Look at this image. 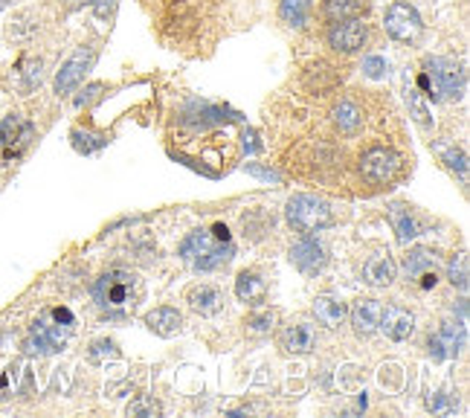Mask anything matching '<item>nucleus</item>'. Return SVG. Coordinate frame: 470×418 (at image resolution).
<instances>
[{
  "label": "nucleus",
  "mask_w": 470,
  "mask_h": 418,
  "mask_svg": "<svg viewBox=\"0 0 470 418\" xmlns=\"http://www.w3.org/2000/svg\"><path fill=\"white\" fill-rule=\"evenodd\" d=\"M140 297V279L131 270L122 267H111L93 282V299L102 311L113 314V317H122L125 311L134 308V302Z\"/></svg>",
  "instance_id": "f257e3e1"
},
{
  "label": "nucleus",
  "mask_w": 470,
  "mask_h": 418,
  "mask_svg": "<svg viewBox=\"0 0 470 418\" xmlns=\"http://www.w3.org/2000/svg\"><path fill=\"white\" fill-rule=\"evenodd\" d=\"M285 218L297 233L313 236L334 224V209L328 201H322L317 195H294L285 206Z\"/></svg>",
  "instance_id": "f03ea898"
},
{
  "label": "nucleus",
  "mask_w": 470,
  "mask_h": 418,
  "mask_svg": "<svg viewBox=\"0 0 470 418\" xmlns=\"http://www.w3.org/2000/svg\"><path fill=\"white\" fill-rule=\"evenodd\" d=\"M181 256L186 261H192L195 270L209 274V270L224 267L227 261L235 256V247H233V242H215L206 229H197V233L186 236V242L181 244Z\"/></svg>",
  "instance_id": "7ed1b4c3"
},
{
  "label": "nucleus",
  "mask_w": 470,
  "mask_h": 418,
  "mask_svg": "<svg viewBox=\"0 0 470 418\" xmlns=\"http://www.w3.org/2000/svg\"><path fill=\"white\" fill-rule=\"evenodd\" d=\"M35 143V125L24 113H9L0 120V169L12 166L24 157Z\"/></svg>",
  "instance_id": "20e7f679"
},
{
  "label": "nucleus",
  "mask_w": 470,
  "mask_h": 418,
  "mask_svg": "<svg viewBox=\"0 0 470 418\" xmlns=\"http://www.w3.org/2000/svg\"><path fill=\"white\" fill-rule=\"evenodd\" d=\"M424 76L430 79V99H458L465 93V70L458 61L435 56L424 61Z\"/></svg>",
  "instance_id": "39448f33"
},
{
  "label": "nucleus",
  "mask_w": 470,
  "mask_h": 418,
  "mask_svg": "<svg viewBox=\"0 0 470 418\" xmlns=\"http://www.w3.org/2000/svg\"><path fill=\"white\" fill-rule=\"evenodd\" d=\"M70 326H61L58 320H52V314L47 311L44 317H38L33 326H29V334L24 340L27 354H38V358H47V354H58L67 346L70 337Z\"/></svg>",
  "instance_id": "423d86ee"
},
{
  "label": "nucleus",
  "mask_w": 470,
  "mask_h": 418,
  "mask_svg": "<svg viewBox=\"0 0 470 418\" xmlns=\"http://www.w3.org/2000/svg\"><path fill=\"white\" fill-rule=\"evenodd\" d=\"M383 27H386V35L392 41H398V44H415L424 33L421 15H418V9L412 4H406V0H392L383 15Z\"/></svg>",
  "instance_id": "0eeeda50"
},
{
  "label": "nucleus",
  "mask_w": 470,
  "mask_h": 418,
  "mask_svg": "<svg viewBox=\"0 0 470 418\" xmlns=\"http://www.w3.org/2000/svg\"><path fill=\"white\" fill-rule=\"evenodd\" d=\"M404 169V157L395 149H386V145H369L360 154V174L369 183H389L401 174Z\"/></svg>",
  "instance_id": "6e6552de"
},
{
  "label": "nucleus",
  "mask_w": 470,
  "mask_h": 418,
  "mask_svg": "<svg viewBox=\"0 0 470 418\" xmlns=\"http://www.w3.org/2000/svg\"><path fill=\"white\" fill-rule=\"evenodd\" d=\"M326 41L334 52H343V56H351V52H358L366 47V41H369V29L360 18H346V20H331Z\"/></svg>",
  "instance_id": "1a4fd4ad"
},
{
  "label": "nucleus",
  "mask_w": 470,
  "mask_h": 418,
  "mask_svg": "<svg viewBox=\"0 0 470 418\" xmlns=\"http://www.w3.org/2000/svg\"><path fill=\"white\" fill-rule=\"evenodd\" d=\"M93 61H96V50H93V47H81V50L73 52L65 65H61L58 76H56V93H58V97H70V93L76 90L81 81H85L88 70L93 67Z\"/></svg>",
  "instance_id": "9d476101"
},
{
  "label": "nucleus",
  "mask_w": 470,
  "mask_h": 418,
  "mask_svg": "<svg viewBox=\"0 0 470 418\" xmlns=\"http://www.w3.org/2000/svg\"><path fill=\"white\" fill-rule=\"evenodd\" d=\"M465 346V320L447 322L435 334H430V358L433 360H451Z\"/></svg>",
  "instance_id": "9b49d317"
},
{
  "label": "nucleus",
  "mask_w": 470,
  "mask_h": 418,
  "mask_svg": "<svg viewBox=\"0 0 470 418\" xmlns=\"http://www.w3.org/2000/svg\"><path fill=\"white\" fill-rule=\"evenodd\" d=\"M290 261H294V267L302 270L305 276H317L322 267H326V247H322L317 238L305 236L302 242H297L294 247H290Z\"/></svg>",
  "instance_id": "f8f14e48"
},
{
  "label": "nucleus",
  "mask_w": 470,
  "mask_h": 418,
  "mask_svg": "<svg viewBox=\"0 0 470 418\" xmlns=\"http://www.w3.org/2000/svg\"><path fill=\"white\" fill-rule=\"evenodd\" d=\"M378 329H381L389 340L404 343V340H410V337H412V331H415V317H412V314L406 311V308H401V306L381 308V322H378Z\"/></svg>",
  "instance_id": "ddd939ff"
},
{
  "label": "nucleus",
  "mask_w": 470,
  "mask_h": 418,
  "mask_svg": "<svg viewBox=\"0 0 470 418\" xmlns=\"http://www.w3.org/2000/svg\"><path fill=\"white\" fill-rule=\"evenodd\" d=\"M346 317L351 320V329L358 337H372L381 322V302L378 299H358Z\"/></svg>",
  "instance_id": "4468645a"
},
{
  "label": "nucleus",
  "mask_w": 470,
  "mask_h": 418,
  "mask_svg": "<svg viewBox=\"0 0 470 418\" xmlns=\"http://www.w3.org/2000/svg\"><path fill=\"white\" fill-rule=\"evenodd\" d=\"M279 343L288 354H311L317 346V331H313L311 322H294L279 334Z\"/></svg>",
  "instance_id": "2eb2a0df"
},
{
  "label": "nucleus",
  "mask_w": 470,
  "mask_h": 418,
  "mask_svg": "<svg viewBox=\"0 0 470 418\" xmlns=\"http://www.w3.org/2000/svg\"><path fill=\"white\" fill-rule=\"evenodd\" d=\"M145 326H149L157 337H174L183 329V314L172 306H160L145 314Z\"/></svg>",
  "instance_id": "dca6fc26"
},
{
  "label": "nucleus",
  "mask_w": 470,
  "mask_h": 418,
  "mask_svg": "<svg viewBox=\"0 0 470 418\" xmlns=\"http://www.w3.org/2000/svg\"><path fill=\"white\" fill-rule=\"evenodd\" d=\"M186 302L195 314L201 317H215L218 311L224 308V294L215 285H195L189 294H186Z\"/></svg>",
  "instance_id": "f3484780"
},
{
  "label": "nucleus",
  "mask_w": 470,
  "mask_h": 418,
  "mask_svg": "<svg viewBox=\"0 0 470 418\" xmlns=\"http://www.w3.org/2000/svg\"><path fill=\"white\" fill-rule=\"evenodd\" d=\"M395 276H398V265H395V259L389 253H378L366 261L363 267V279L369 282L372 288H386L392 285Z\"/></svg>",
  "instance_id": "a211bd4d"
},
{
  "label": "nucleus",
  "mask_w": 470,
  "mask_h": 418,
  "mask_svg": "<svg viewBox=\"0 0 470 418\" xmlns=\"http://www.w3.org/2000/svg\"><path fill=\"white\" fill-rule=\"evenodd\" d=\"M389 221L401 244H410L412 238L421 233V224H418L415 213L406 204H389Z\"/></svg>",
  "instance_id": "6ab92c4d"
},
{
  "label": "nucleus",
  "mask_w": 470,
  "mask_h": 418,
  "mask_svg": "<svg viewBox=\"0 0 470 418\" xmlns=\"http://www.w3.org/2000/svg\"><path fill=\"white\" fill-rule=\"evenodd\" d=\"M346 314L349 308L343 306V302L337 297H317L313 299V317H317L320 326H326V329H340L343 326V320H346Z\"/></svg>",
  "instance_id": "aec40b11"
},
{
  "label": "nucleus",
  "mask_w": 470,
  "mask_h": 418,
  "mask_svg": "<svg viewBox=\"0 0 470 418\" xmlns=\"http://www.w3.org/2000/svg\"><path fill=\"white\" fill-rule=\"evenodd\" d=\"M265 279H261V274H256V270H242L235 279V297L244 302V306H256V302L265 299Z\"/></svg>",
  "instance_id": "412c9836"
},
{
  "label": "nucleus",
  "mask_w": 470,
  "mask_h": 418,
  "mask_svg": "<svg viewBox=\"0 0 470 418\" xmlns=\"http://www.w3.org/2000/svg\"><path fill=\"white\" fill-rule=\"evenodd\" d=\"M331 120L340 128V134H358L363 125V111L351 99H340L331 108Z\"/></svg>",
  "instance_id": "4be33fe9"
},
{
  "label": "nucleus",
  "mask_w": 470,
  "mask_h": 418,
  "mask_svg": "<svg viewBox=\"0 0 470 418\" xmlns=\"http://www.w3.org/2000/svg\"><path fill=\"white\" fill-rule=\"evenodd\" d=\"M322 12L328 20L360 18L369 12V0H322Z\"/></svg>",
  "instance_id": "5701e85b"
},
{
  "label": "nucleus",
  "mask_w": 470,
  "mask_h": 418,
  "mask_svg": "<svg viewBox=\"0 0 470 418\" xmlns=\"http://www.w3.org/2000/svg\"><path fill=\"white\" fill-rule=\"evenodd\" d=\"M424 270H435V250L430 247H412L404 256V274L406 279H418Z\"/></svg>",
  "instance_id": "b1692460"
},
{
  "label": "nucleus",
  "mask_w": 470,
  "mask_h": 418,
  "mask_svg": "<svg viewBox=\"0 0 470 418\" xmlns=\"http://www.w3.org/2000/svg\"><path fill=\"white\" fill-rule=\"evenodd\" d=\"M313 0H279V15L290 27H305Z\"/></svg>",
  "instance_id": "393cba45"
},
{
  "label": "nucleus",
  "mask_w": 470,
  "mask_h": 418,
  "mask_svg": "<svg viewBox=\"0 0 470 418\" xmlns=\"http://www.w3.org/2000/svg\"><path fill=\"white\" fill-rule=\"evenodd\" d=\"M41 58H33V56H27L24 61L18 65V79H20V88L24 90H35L41 85Z\"/></svg>",
  "instance_id": "a878e982"
},
{
  "label": "nucleus",
  "mask_w": 470,
  "mask_h": 418,
  "mask_svg": "<svg viewBox=\"0 0 470 418\" xmlns=\"http://www.w3.org/2000/svg\"><path fill=\"white\" fill-rule=\"evenodd\" d=\"M73 149H76L79 154H90V151H96L102 149L104 143H108V137H99V134H93V131H81V128H73Z\"/></svg>",
  "instance_id": "bb28decb"
},
{
  "label": "nucleus",
  "mask_w": 470,
  "mask_h": 418,
  "mask_svg": "<svg viewBox=\"0 0 470 418\" xmlns=\"http://www.w3.org/2000/svg\"><path fill=\"white\" fill-rule=\"evenodd\" d=\"M88 358L93 363H108V360H117L119 358V346L113 340H96L88 352Z\"/></svg>",
  "instance_id": "cd10ccee"
},
{
  "label": "nucleus",
  "mask_w": 470,
  "mask_h": 418,
  "mask_svg": "<svg viewBox=\"0 0 470 418\" xmlns=\"http://www.w3.org/2000/svg\"><path fill=\"white\" fill-rule=\"evenodd\" d=\"M442 160L447 163V169L458 172V177L467 181V154L462 149H456V145H451V149H442Z\"/></svg>",
  "instance_id": "c85d7f7f"
},
{
  "label": "nucleus",
  "mask_w": 470,
  "mask_h": 418,
  "mask_svg": "<svg viewBox=\"0 0 470 418\" xmlns=\"http://www.w3.org/2000/svg\"><path fill=\"white\" fill-rule=\"evenodd\" d=\"M447 279L453 282V288L467 290V256L458 253L451 265H447Z\"/></svg>",
  "instance_id": "c756f323"
},
{
  "label": "nucleus",
  "mask_w": 470,
  "mask_h": 418,
  "mask_svg": "<svg viewBox=\"0 0 470 418\" xmlns=\"http://www.w3.org/2000/svg\"><path fill=\"white\" fill-rule=\"evenodd\" d=\"M274 322H276V314L265 308V311H256V314H250L247 317V329L253 331V334H267L270 329H274Z\"/></svg>",
  "instance_id": "7c9ffc66"
},
{
  "label": "nucleus",
  "mask_w": 470,
  "mask_h": 418,
  "mask_svg": "<svg viewBox=\"0 0 470 418\" xmlns=\"http://www.w3.org/2000/svg\"><path fill=\"white\" fill-rule=\"evenodd\" d=\"M386 73H389V61H386L383 56H369V58H363V76H369V79H383Z\"/></svg>",
  "instance_id": "2f4dec72"
},
{
  "label": "nucleus",
  "mask_w": 470,
  "mask_h": 418,
  "mask_svg": "<svg viewBox=\"0 0 470 418\" xmlns=\"http://www.w3.org/2000/svg\"><path fill=\"white\" fill-rule=\"evenodd\" d=\"M406 102H410V108L415 113V120L424 125V128H430V111L424 108V102H421V93L418 90H410L406 93Z\"/></svg>",
  "instance_id": "473e14b6"
},
{
  "label": "nucleus",
  "mask_w": 470,
  "mask_h": 418,
  "mask_svg": "<svg viewBox=\"0 0 470 418\" xmlns=\"http://www.w3.org/2000/svg\"><path fill=\"white\" fill-rule=\"evenodd\" d=\"M160 413H163L160 404H154V401H149V399H143V401H137V404L128 406V415H160Z\"/></svg>",
  "instance_id": "72a5a7b5"
},
{
  "label": "nucleus",
  "mask_w": 470,
  "mask_h": 418,
  "mask_svg": "<svg viewBox=\"0 0 470 418\" xmlns=\"http://www.w3.org/2000/svg\"><path fill=\"white\" fill-rule=\"evenodd\" d=\"M50 314H52V320H58V322H61V326H70V329L76 326V317H73V311H70V308H65V306L52 308Z\"/></svg>",
  "instance_id": "f704fd0d"
},
{
  "label": "nucleus",
  "mask_w": 470,
  "mask_h": 418,
  "mask_svg": "<svg viewBox=\"0 0 470 418\" xmlns=\"http://www.w3.org/2000/svg\"><path fill=\"white\" fill-rule=\"evenodd\" d=\"M209 236H212L215 242H233V238H229V227H227V224H221V221L209 227Z\"/></svg>",
  "instance_id": "c9c22d12"
},
{
  "label": "nucleus",
  "mask_w": 470,
  "mask_h": 418,
  "mask_svg": "<svg viewBox=\"0 0 470 418\" xmlns=\"http://www.w3.org/2000/svg\"><path fill=\"white\" fill-rule=\"evenodd\" d=\"M435 282H438V276H435V270H424L421 276H418V285H421L424 290H430V288H435Z\"/></svg>",
  "instance_id": "e433bc0d"
},
{
  "label": "nucleus",
  "mask_w": 470,
  "mask_h": 418,
  "mask_svg": "<svg viewBox=\"0 0 470 418\" xmlns=\"http://www.w3.org/2000/svg\"><path fill=\"white\" fill-rule=\"evenodd\" d=\"M242 140H244V149H247L250 154H253V151H258V149H261V145L256 143L258 137H256V134H253V131H244V134H242Z\"/></svg>",
  "instance_id": "4c0bfd02"
},
{
  "label": "nucleus",
  "mask_w": 470,
  "mask_h": 418,
  "mask_svg": "<svg viewBox=\"0 0 470 418\" xmlns=\"http://www.w3.org/2000/svg\"><path fill=\"white\" fill-rule=\"evenodd\" d=\"M247 169H250V172H253V174H258V177H265V181H274V183H279V181H281V177H279L276 172H267V169H256V166H247Z\"/></svg>",
  "instance_id": "58836bf2"
},
{
  "label": "nucleus",
  "mask_w": 470,
  "mask_h": 418,
  "mask_svg": "<svg viewBox=\"0 0 470 418\" xmlns=\"http://www.w3.org/2000/svg\"><path fill=\"white\" fill-rule=\"evenodd\" d=\"M99 90H102V85H90V88L85 90V93H88V97H79V99H76V104H85V102H90L93 97H96V93H99Z\"/></svg>",
  "instance_id": "ea45409f"
},
{
  "label": "nucleus",
  "mask_w": 470,
  "mask_h": 418,
  "mask_svg": "<svg viewBox=\"0 0 470 418\" xmlns=\"http://www.w3.org/2000/svg\"><path fill=\"white\" fill-rule=\"evenodd\" d=\"M9 4H12V0H0V12H4V9H6Z\"/></svg>",
  "instance_id": "a19ab883"
}]
</instances>
